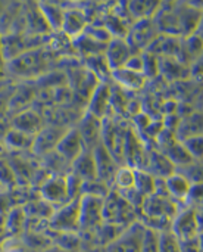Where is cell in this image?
<instances>
[{
    "label": "cell",
    "mask_w": 203,
    "mask_h": 252,
    "mask_svg": "<svg viewBox=\"0 0 203 252\" xmlns=\"http://www.w3.org/2000/svg\"><path fill=\"white\" fill-rule=\"evenodd\" d=\"M103 221L115 227H128L133 224V207L119 196L111 195L103 202Z\"/></svg>",
    "instance_id": "obj_1"
},
{
    "label": "cell",
    "mask_w": 203,
    "mask_h": 252,
    "mask_svg": "<svg viewBox=\"0 0 203 252\" xmlns=\"http://www.w3.org/2000/svg\"><path fill=\"white\" fill-rule=\"evenodd\" d=\"M171 233L180 242H190L199 238L201 226L198 220V210L187 207L183 211H178L171 224Z\"/></svg>",
    "instance_id": "obj_2"
},
{
    "label": "cell",
    "mask_w": 203,
    "mask_h": 252,
    "mask_svg": "<svg viewBox=\"0 0 203 252\" xmlns=\"http://www.w3.org/2000/svg\"><path fill=\"white\" fill-rule=\"evenodd\" d=\"M103 224V201L97 196H86L80 205V229L96 235Z\"/></svg>",
    "instance_id": "obj_3"
},
{
    "label": "cell",
    "mask_w": 203,
    "mask_h": 252,
    "mask_svg": "<svg viewBox=\"0 0 203 252\" xmlns=\"http://www.w3.org/2000/svg\"><path fill=\"white\" fill-rule=\"evenodd\" d=\"M146 227L140 224H131L122 232L114 242L109 244L108 252H142Z\"/></svg>",
    "instance_id": "obj_4"
},
{
    "label": "cell",
    "mask_w": 203,
    "mask_h": 252,
    "mask_svg": "<svg viewBox=\"0 0 203 252\" xmlns=\"http://www.w3.org/2000/svg\"><path fill=\"white\" fill-rule=\"evenodd\" d=\"M80 205L81 202H77L75 205L65 207L53 220V226L60 232H75L80 229Z\"/></svg>",
    "instance_id": "obj_5"
},
{
    "label": "cell",
    "mask_w": 203,
    "mask_h": 252,
    "mask_svg": "<svg viewBox=\"0 0 203 252\" xmlns=\"http://www.w3.org/2000/svg\"><path fill=\"white\" fill-rule=\"evenodd\" d=\"M165 186L168 190V195L175 199V201H181L186 202L189 199L190 195V189H192V183L180 173H174L173 176L165 179Z\"/></svg>",
    "instance_id": "obj_6"
},
{
    "label": "cell",
    "mask_w": 203,
    "mask_h": 252,
    "mask_svg": "<svg viewBox=\"0 0 203 252\" xmlns=\"http://www.w3.org/2000/svg\"><path fill=\"white\" fill-rule=\"evenodd\" d=\"M195 136H203V112L190 114L178 126V131H177L178 140H186Z\"/></svg>",
    "instance_id": "obj_7"
},
{
    "label": "cell",
    "mask_w": 203,
    "mask_h": 252,
    "mask_svg": "<svg viewBox=\"0 0 203 252\" xmlns=\"http://www.w3.org/2000/svg\"><path fill=\"white\" fill-rule=\"evenodd\" d=\"M108 63L112 68H121L130 59V44L121 40H114L108 47Z\"/></svg>",
    "instance_id": "obj_8"
},
{
    "label": "cell",
    "mask_w": 203,
    "mask_h": 252,
    "mask_svg": "<svg viewBox=\"0 0 203 252\" xmlns=\"http://www.w3.org/2000/svg\"><path fill=\"white\" fill-rule=\"evenodd\" d=\"M177 173L183 174L192 185L203 183V161H193L184 167H180Z\"/></svg>",
    "instance_id": "obj_9"
},
{
    "label": "cell",
    "mask_w": 203,
    "mask_h": 252,
    "mask_svg": "<svg viewBox=\"0 0 203 252\" xmlns=\"http://www.w3.org/2000/svg\"><path fill=\"white\" fill-rule=\"evenodd\" d=\"M115 75H116V80L119 83H122L124 86L127 87H131V89H139L143 83V77L140 72H136V71H131L128 68H118L115 71Z\"/></svg>",
    "instance_id": "obj_10"
},
{
    "label": "cell",
    "mask_w": 203,
    "mask_h": 252,
    "mask_svg": "<svg viewBox=\"0 0 203 252\" xmlns=\"http://www.w3.org/2000/svg\"><path fill=\"white\" fill-rule=\"evenodd\" d=\"M159 252H183L180 241L171 233V230L159 233Z\"/></svg>",
    "instance_id": "obj_11"
},
{
    "label": "cell",
    "mask_w": 203,
    "mask_h": 252,
    "mask_svg": "<svg viewBox=\"0 0 203 252\" xmlns=\"http://www.w3.org/2000/svg\"><path fill=\"white\" fill-rule=\"evenodd\" d=\"M181 142L195 161H203V136L189 137Z\"/></svg>",
    "instance_id": "obj_12"
},
{
    "label": "cell",
    "mask_w": 203,
    "mask_h": 252,
    "mask_svg": "<svg viewBox=\"0 0 203 252\" xmlns=\"http://www.w3.org/2000/svg\"><path fill=\"white\" fill-rule=\"evenodd\" d=\"M116 185L122 190H128L130 188L136 186V173L131 168H121L116 171Z\"/></svg>",
    "instance_id": "obj_13"
},
{
    "label": "cell",
    "mask_w": 203,
    "mask_h": 252,
    "mask_svg": "<svg viewBox=\"0 0 203 252\" xmlns=\"http://www.w3.org/2000/svg\"><path fill=\"white\" fill-rule=\"evenodd\" d=\"M142 252H159V233L158 232L146 229Z\"/></svg>",
    "instance_id": "obj_14"
},
{
    "label": "cell",
    "mask_w": 203,
    "mask_h": 252,
    "mask_svg": "<svg viewBox=\"0 0 203 252\" xmlns=\"http://www.w3.org/2000/svg\"><path fill=\"white\" fill-rule=\"evenodd\" d=\"M187 201H201V202H203V183L192 185L190 195H189Z\"/></svg>",
    "instance_id": "obj_15"
},
{
    "label": "cell",
    "mask_w": 203,
    "mask_h": 252,
    "mask_svg": "<svg viewBox=\"0 0 203 252\" xmlns=\"http://www.w3.org/2000/svg\"><path fill=\"white\" fill-rule=\"evenodd\" d=\"M192 72L198 77H203V52L202 55L192 63Z\"/></svg>",
    "instance_id": "obj_16"
},
{
    "label": "cell",
    "mask_w": 203,
    "mask_h": 252,
    "mask_svg": "<svg viewBox=\"0 0 203 252\" xmlns=\"http://www.w3.org/2000/svg\"><path fill=\"white\" fill-rule=\"evenodd\" d=\"M195 35H196V37H199V38L203 41V10H202V15H201V19H199V24H198V27H196Z\"/></svg>",
    "instance_id": "obj_17"
},
{
    "label": "cell",
    "mask_w": 203,
    "mask_h": 252,
    "mask_svg": "<svg viewBox=\"0 0 203 252\" xmlns=\"http://www.w3.org/2000/svg\"><path fill=\"white\" fill-rule=\"evenodd\" d=\"M198 244H199L201 252H203V232L199 235V238H198Z\"/></svg>",
    "instance_id": "obj_18"
}]
</instances>
